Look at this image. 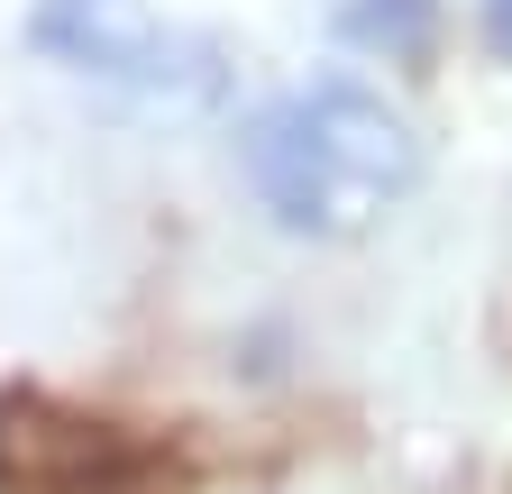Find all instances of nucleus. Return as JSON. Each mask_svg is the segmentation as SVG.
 Here are the masks:
<instances>
[{
  "label": "nucleus",
  "mask_w": 512,
  "mask_h": 494,
  "mask_svg": "<svg viewBox=\"0 0 512 494\" xmlns=\"http://www.w3.org/2000/svg\"><path fill=\"white\" fill-rule=\"evenodd\" d=\"M238 165H247V183H256V202H266L284 229H302V238H339V229H357V220L375 211L357 183L339 174V156L320 147L302 92H293V101H266V110L238 129Z\"/></svg>",
  "instance_id": "nucleus-2"
},
{
  "label": "nucleus",
  "mask_w": 512,
  "mask_h": 494,
  "mask_svg": "<svg viewBox=\"0 0 512 494\" xmlns=\"http://www.w3.org/2000/svg\"><path fill=\"white\" fill-rule=\"evenodd\" d=\"M476 28H485L494 55H512V0H476Z\"/></svg>",
  "instance_id": "nucleus-5"
},
{
  "label": "nucleus",
  "mask_w": 512,
  "mask_h": 494,
  "mask_svg": "<svg viewBox=\"0 0 512 494\" xmlns=\"http://www.w3.org/2000/svg\"><path fill=\"white\" fill-rule=\"evenodd\" d=\"M28 46L64 74H92V83H119L128 101H147L165 119H192L211 110L229 65L211 37H183L165 28L147 0H37L28 10Z\"/></svg>",
  "instance_id": "nucleus-1"
},
{
  "label": "nucleus",
  "mask_w": 512,
  "mask_h": 494,
  "mask_svg": "<svg viewBox=\"0 0 512 494\" xmlns=\"http://www.w3.org/2000/svg\"><path fill=\"white\" fill-rule=\"evenodd\" d=\"M330 37L384 55V65H421V55L439 46V0H339Z\"/></svg>",
  "instance_id": "nucleus-4"
},
{
  "label": "nucleus",
  "mask_w": 512,
  "mask_h": 494,
  "mask_svg": "<svg viewBox=\"0 0 512 494\" xmlns=\"http://www.w3.org/2000/svg\"><path fill=\"white\" fill-rule=\"evenodd\" d=\"M302 110H311L320 147L339 156V174L357 183L366 202L412 193V183H421V138H412V119L384 101V92H366V83H348V74H320V83L302 92Z\"/></svg>",
  "instance_id": "nucleus-3"
}]
</instances>
